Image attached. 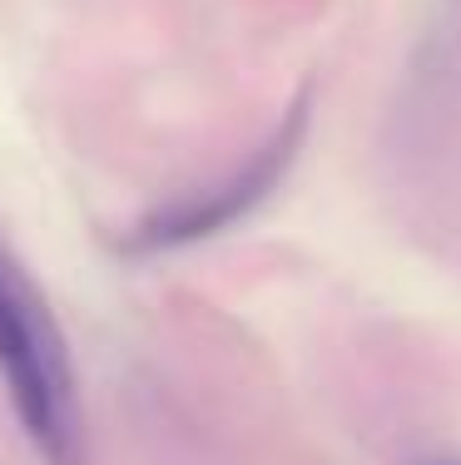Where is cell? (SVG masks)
<instances>
[{
  "label": "cell",
  "mask_w": 461,
  "mask_h": 465,
  "mask_svg": "<svg viewBox=\"0 0 461 465\" xmlns=\"http://www.w3.org/2000/svg\"><path fill=\"white\" fill-rule=\"evenodd\" d=\"M307 124H313V94L303 90L288 104V114L278 119V129H273L254 153H244V163H234L228 173L189 188V193H174L169 203L149 208V213L119 238V252H129V258H159V252L194 248V242H208L224 228H234L238 218H248L254 208L268 203L273 188L288 179V169L303 153Z\"/></svg>",
  "instance_id": "2"
},
{
  "label": "cell",
  "mask_w": 461,
  "mask_h": 465,
  "mask_svg": "<svg viewBox=\"0 0 461 465\" xmlns=\"http://www.w3.org/2000/svg\"><path fill=\"white\" fill-rule=\"evenodd\" d=\"M0 386L45 465H85V416L70 341L50 302L0 248Z\"/></svg>",
  "instance_id": "1"
}]
</instances>
